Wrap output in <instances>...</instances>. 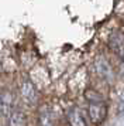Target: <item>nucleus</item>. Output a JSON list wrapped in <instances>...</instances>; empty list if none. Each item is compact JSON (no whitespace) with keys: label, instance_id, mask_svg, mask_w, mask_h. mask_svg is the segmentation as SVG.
Returning <instances> with one entry per match:
<instances>
[{"label":"nucleus","instance_id":"1","mask_svg":"<svg viewBox=\"0 0 124 126\" xmlns=\"http://www.w3.org/2000/svg\"><path fill=\"white\" fill-rule=\"evenodd\" d=\"M18 91H20V96H21L23 102L33 106L38 102L39 99V94L38 89L35 88L34 82L30 78H23L20 81V85H18Z\"/></svg>","mask_w":124,"mask_h":126},{"label":"nucleus","instance_id":"2","mask_svg":"<svg viewBox=\"0 0 124 126\" xmlns=\"http://www.w3.org/2000/svg\"><path fill=\"white\" fill-rule=\"evenodd\" d=\"M87 116L92 125H101L107 116V105L106 102H96L87 105Z\"/></svg>","mask_w":124,"mask_h":126},{"label":"nucleus","instance_id":"3","mask_svg":"<svg viewBox=\"0 0 124 126\" xmlns=\"http://www.w3.org/2000/svg\"><path fill=\"white\" fill-rule=\"evenodd\" d=\"M109 47L117 57L124 60V31L117 30L109 37Z\"/></svg>","mask_w":124,"mask_h":126},{"label":"nucleus","instance_id":"4","mask_svg":"<svg viewBox=\"0 0 124 126\" xmlns=\"http://www.w3.org/2000/svg\"><path fill=\"white\" fill-rule=\"evenodd\" d=\"M55 112L51 105H41L38 109V118L37 125L38 126H55Z\"/></svg>","mask_w":124,"mask_h":126},{"label":"nucleus","instance_id":"5","mask_svg":"<svg viewBox=\"0 0 124 126\" xmlns=\"http://www.w3.org/2000/svg\"><path fill=\"white\" fill-rule=\"evenodd\" d=\"M66 120L69 126H89L85 112L79 106H73L66 112Z\"/></svg>","mask_w":124,"mask_h":126},{"label":"nucleus","instance_id":"6","mask_svg":"<svg viewBox=\"0 0 124 126\" xmlns=\"http://www.w3.org/2000/svg\"><path fill=\"white\" fill-rule=\"evenodd\" d=\"M96 69H97V75L104 81H112L113 79V68L110 63L107 61V58L99 57L96 60Z\"/></svg>","mask_w":124,"mask_h":126},{"label":"nucleus","instance_id":"7","mask_svg":"<svg viewBox=\"0 0 124 126\" xmlns=\"http://www.w3.org/2000/svg\"><path fill=\"white\" fill-rule=\"evenodd\" d=\"M7 126H27V115L23 109H13L9 115Z\"/></svg>","mask_w":124,"mask_h":126},{"label":"nucleus","instance_id":"8","mask_svg":"<svg viewBox=\"0 0 124 126\" xmlns=\"http://www.w3.org/2000/svg\"><path fill=\"white\" fill-rule=\"evenodd\" d=\"M85 98L87 99L89 103H96V102H104V98L101 96L96 89H86L85 91Z\"/></svg>","mask_w":124,"mask_h":126},{"label":"nucleus","instance_id":"9","mask_svg":"<svg viewBox=\"0 0 124 126\" xmlns=\"http://www.w3.org/2000/svg\"><path fill=\"white\" fill-rule=\"evenodd\" d=\"M120 71H121V75L124 77V60H123V63H121V65H120Z\"/></svg>","mask_w":124,"mask_h":126},{"label":"nucleus","instance_id":"10","mask_svg":"<svg viewBox=\"0 0 124 126\" xmlns=\"http://www.w3.org/2000/svg\"><path fill=\"white\" fill-rule=\"evenodd\" d=\"M1 112H3V110H1V102H0V113H1Z\"/></svg>","mask_w":124,"mask_h":126}]
</instances>
